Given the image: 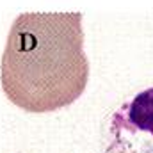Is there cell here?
Wrapping results in <instances>:
<instances>
[{
  "label": "cell",
  "instance_id": "obj_1",
  "mask_svg": "<svg viewBox=\"0 0 153 153\" xmlns=\"http://www.w3.org/2000/svg\"><path fill=\"white\" fill-rule=\"evenodd\" d=\"M89 80L82 13H22L14 18L0 61L7 100L30 114L76 102Z\"/></svg>",
  "mask_w": 153,
  "mask_h": 153
},
{
  "label": "cell",
  "instance_id": "obj_2",
  "mask_svg": "<svg viewBox=\"0 0 153 153\" xmlns=\"http://www.w3.org/2000/svg\"><path fill=\"white\" fill-rule=\"evenodd\" d=\"M105 153H153V87L137 93L114 112Z\"/></svg>",
  "mask_w": 153,
  "mask_h": 153
}]
</instances>
